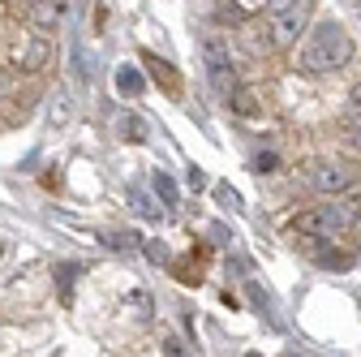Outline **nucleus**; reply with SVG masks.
<instances>
[{"label":"nucleus","mask_w":361,"mask_h":357,"mask_svg":"<svg viewBox=\"0 0 361 357\" xmlns=\"http://www.w3.org/2000/svg\"><path fill=\"white\" fill-rule=\"evenodd\" d=\"M353 186V172L344 168V164H327V159H319V164H310L305 168V190H314V194H340V190H348Z\"/></svg>","instance_id":"5"},{"label":"nucleus","mask_w":361,"mask_h":357,"mask_svg":"<svg viewBox=\"0 0 361 357\" xmlns=\"http://www.w3.org/2000/svg\"><path fill=\"white\" fill-rule=\"evenodd\" d=\"M228 104H233L237 116H258V112H262V95L254 91V86H233V91H228Z\"/></svg>","instance_id":"7"},{"label":"nucleus","mask_w":361,"mask_h":357,"mask_svg":"<svg viewBox=\"0 0 361 357\" xmlns=\"http://www.w3.org/2000/svg\"><path fill=\"white\" fill-rule=\"evenodd\" d=\"M151 186H155V194L164 198V207H176V186H172V176H168V172H155V181H151Z\"/></svg>","instance_id":"14"},{"label":"nucleus","mask_w":361,"mask_h":357,"mask_svg":"<svg viewBox=\"0 0 361 357\" xmlns=\"http://www.w3.org/2000/svg\"><path fill=\"white\" fill-rule=\"evenodd\" d=\"M361 219V202L357 198H327L319 207H310L301 215H293V233H305V237H344L357 229Z\"/></svg>","instance_id":"2"},{"label":"nucleus","mask_w":361,"mask_h":357,"mask_svg":"<svg viewBox=\"0 0 361 357\" xmlns=\"http://www.w3.org/2000/svg\"><path fill=\"white\" fill-rule=\"evenodd\" d=\"M121 133H125V143H147V138H151V125H147V116H138V112H125V116H121Z\"/></svg>","instance_id":"11"},{"label":"nucleus","mask_w":361,"mask_h":357,"mask_svg":"<svg viewBox=\"0 0 361 357\" xmlns=\"http://www.w3.org/2000/svg\"><path fill=\"white\" fill-rule=\"evenodd\" d=\"M215 198L228 207V211H241V198H237V190H228V186H215Z\"/></svg>","instance_id":"16"},{"label":"nucleus","mask_w":361,"mask_h":357,"mask_svg":"<svg viewBox=\"0 0 361 357\" xmlns=\"http://www.w3.org/2000/svg\"><path fill=\"white\" fill-rule=\"evenodd\" d=\"M48 61H52V43L43 39V35H22V39L13 43V65H18V69L35 73V69H43Z\"/></svg>","instance_id":"6"},{"label":"nucleus","mask_w":361,"mask_h":357,"mask_svg":"<svg viewBox=\"0 0 361 357\" xmlns=\"http://www.w3.org/2000/svg\"><path fill=\"white\" fill-rule=\"evenodd\" d=\"M202 262H207V246H198V254H190L185 262H176L172 272H176V280H185V284H198V280H202Z\"/></svg>","instance_id":"10"},{"label":"nucleus","mask_w":361,"mask_h":357,"mask_svg":"<svg viewBox=\"0 0 361 357\" xmlns=\"http://www.w3.org/2000/svg\"><path fill=\"white\" fill-rule=\"evenodd\" d=\"M310 13H314V0H293V5L284 13H271V48H288V43H297V35H305L310 26Z\"/></svg>","instance_id":"4"},{"label":"nucleus","mask_w":361,"mask_h":357,"mask_svg":"<svg viewBox=\"0 0 361 357\" xmlns=\"http://www.w3.org/2000/svg\"><path fill=\"white\" fill-rule=\"evenodd\" d=\"M344 116H348V125H361V82L348 91V104H344Z\"/></svg>","instance_id":"15"},{"label":"nucleus","mask_w":361,"mask_h":357,"mask_svg":"<svg viewBox=\"0 0 361 357\" xmlns=\"http://www.w3.org/2000/svg\"><path fill=\"white\" fill-rule=\"evenodd\" d=\"M26 18H30L35 26H43V30L56 26V22H61V0H30V5H26Z\"/></svg>","instance_id":"9"},{"label":"nucleus","mask_w":361,"mask_h":357,"mask_svg":"<svg viewBox=\"0 0 361 357\" xmlns=\"http://www.w3.org/2000/svg\"><path fill=\"white\" fill-rule=\"evenodd\" d=\"M353 61V39L340 22H319L305 35V48H301V69L305 73H336Z\"/></svg>","instance_id":"1"},{"label":"nucleus","mask_w":361,"mask_h":357,"mask_svg":"<svg viewBox=\"0 0 361 357\" xmlns=\"http://www.w3.org/2000/svg\"><path fill=\"white\" fill-rule=\"evenodd\" d=\"M250 357H258V353H250Z\"/></svg>","instance_id":"20"},{"label":"nucleus","mask_w":361,"mask_h":357,"mask_svg":"<svg viewBox=\"0 0 361 357\" xmlns=\"http://www.w3.org/2000/svg\"><path fill=\"white\" fill-rule=\"evenodd\" d=\"M142 86H147V82H142V73H138V69H129V65H125V69H116V91H121V95H129V99H133V95H142Z\"/></svg>","instance_id":"13"},{"label":"nucleus","mask_w":361,"mask_h":357,"mask_svg":"<svg viewBox=\"0 0 361 357\" xmlns=\"http://www.w3.org/2000/svg\"><path fill=\"white\" fill-rule=\"evenodd\" d=\"M267 0H224V18H233V22H245L254 13H262Z\"/></svg>","instance_id":"12"},{"label":"nucleus","mask_w":361,"mask_h":357,"mask_svg":"<svg viewBox=\"0 0 361 357\" xmlns=\"http://www.w3.org/2000/svg\"><path fill=\"white\" fill-rule=\"evenodd\" d=\"M198 52H202V65H207V78L215 82V91L228 95L233 86H237V69H233V48H228V35H219V30H202Z\"/></svg>","instance_id":"3"},{"label":"nucleus","mask_w":361,"mask_h":357,"mask_svg":"<svg viewBox=\"0 0 361 357\" xmlns=\"http://www.w3.org/2000/svg\"><path fill=\"white\" fill-rule=\"evenodd\" d=\"M164 357H185V344H180L176 336H168L164 340Z\"/></svg>","instance_id":"17"},{"label":"nucleus","mask_w":361,"mask_h":357,"mask_svg":"<svg viewBox=\"0 0 361 357\" xmlns=\"http://www.w3.org/2000/svg\"><path fill=\"white\" fill-rule=\"evenodd\" d=\"M142 61H147V69H151V78H155V82L164 86V91H168V95L176 99V95H180V78H176V69H172L168 61H159V56H151V52H147Z\"/></svg>","instance_id":"8"},{"label":"nucleus","mask_w":361,"mask_h":357,"mask_svg":"<svg viewBox=\"0 0 361 357\" xmlns=\"http://www.w3.org/2000/svg\"><path fill=\"white\" fill-rule=\"evenodd\" d=\"M348 143H353V147L361 151V125H353V138H348Z\"/></svg>","instance_id":"19"},{"label":"nucleus","mask_w":361,"mask_h":357,"mask_svg":"<svg viewBox=\"0 0 361 357\" xmlns=\"http://www.w3.org/2000/svg\"><path fill=\"white\" fill-rule=\"evenodd\" d=\"M288 5H293V0H267V5H262V9H267V13H284Z\"/></svg>","instance_id":"18"}]
</instances>
